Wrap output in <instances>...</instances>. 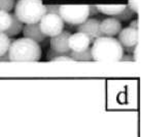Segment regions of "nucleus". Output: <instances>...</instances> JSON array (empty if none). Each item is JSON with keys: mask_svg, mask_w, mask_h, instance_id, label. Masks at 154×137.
I'll use <instances>...</instances> for the list:
<instances>
[{"mask_svg": "<svg viewBox=\"0 0 154 137\" xmlns=\"http://www.w3.org/2000/svg\"><path fill=\"white\" fill-rule=\"evenodd\" d=\"M93 43L91 52L94 61L117 62L123 57L124 49L113 37L101 36Z\"/></svg>", "mask_w": 154, "mask_h": 137, "instance_id": "nucleus-1", "label": "nucleus"}, {"mask_svg": "<svg viewBox=\"0 0 154 137\" xmlns=\"http://www.w3.org/2000/svg\"><path fill=\"white\" fill-rule=\"evenodd\" d=\"M8 50L10 62H36L40 59L42 50L38 43L27 38L11 39Z\"/></svg>", "mask_w": 154, "mask_h": 137, "instance_id": "nucleus-2", "label": "nucleus"}, {"mask_svg": "<svg viewBox=\"0 0 154 137\" xmlns=\"http://www.w3.org/2000/svg\"><path fill=\"white\" fill-rule=\"evenodd\" d=\"M14 14L23 24L38 23L46 14L45 5L42 0H19Z\"/></svg>", "mask_w": 154, "mask_h": 137, "instance_id": "nucleus-3", "label": "nucleus"}, {"mask_svg": "<svg viewBox=\"0 0 154 137\" xmlns=\"http://www.w3.org/2000/svg\"><path fill=\"white\" fill-rule=\"evenodd\" d=\"M59 16L70 26H79L89 18V5H60Z\"/></svg>", "mask_w": 154, "mask_h": 137, "instance_id": "nucleus-4", "label": "nucleus"}, {"mask_svg": "<svg viewBox=\"0 0 154 137\" xmlns=\"http://www.w3.org/2000/svg\"><path fill=\"white\" fill-rule=\"evenodd\" d=\"M39 27L46 37H53L63 31L64 22L57 14H45L40 20Z\"/></svg>", "mask_w": 154, "mask_h": 137, "instance_id": "nucleus-5", "label": "nucleus"}, {"mask_svg": "<svg viewBox=\"0 0 154 137\" xmlns=\"http://www.w3.org/2000/svg\"><path fill=\"white\" fill-rule=\"evenodd\" d=\"M77 31L88 35L91 42L103 36L100 31V21L96 19H87L84 23L77 26Z\"/></svg>", "mask_w": 154, "mask_h": 137, "instance_id": "nucleus-6", "label": "nucleus"}, {"mask_svg": "<svg viewBox=\"0 0 154 137\" xmlns=\"http://www.w3.org/2000/svg\"><path fill=\"white\" fill-rule=\"evenodd\" d=\"M72 34L69 31H63L57 35L51 37L49 44L51 49L58 53L63 54H69L70 49L69 47V39Z\"/></svg>", "mask_w": 154, "mask_h": 137, "instance_id": "nucleus-7", "label": "nucleus"}, {"mask_svg": "<svg viewBox=\"0 0 154 137\" xmlns=\"http://www.w3.org/2000/svg\"><path fill=\"white\" fill-rule=\"evenodd\" d=\"M138 39V29L129 26L120 30L118 35L117 40L123 47L127 48L137 46Z\"/></svg>", "mask_w": 154, "mask_h": 137, "instance_id": "nucleus-8", "label": "nucleus"}, {"mask_svg": "<svg viewBox=\"0 0 154 137\" xmlns=\"http://www.w3.org/2000/svg\"><path fill=\"white\" fill-rule=\"evenodd\" d=\"M91 41L88 35L80 32L70 35L69 39V47L70 51L80 52L89 47Z\"/></svg>", "mask_w": 154, "mask_h": 137, "instance_id": "nucleus-9", "label": "nucleus"}, {"mask_svg": "<svg viewBox=\"0 0 154 137\" xmlns=\"http://www.w3.org/2000/svg\"><path fill=\"white\" fill-rule=\"evenodd\" d=\"M121 29V23L113 17L107 18L100 22V31L103 36L113 37L119 34Z\"/></svg>", "mask_w": 154, "mask_h": 137, "instance_id": "nucleus-10", "label": "nucleus"}, {"mask_svg": "<svg viewBox=\"0 0 154 137\" xmlns=\"http://www.w3.org/2000/svg\"><path fill=\"white\" fill-rule=\"evenodd\" d=\"M23 33L25 38L32 39L37 43H40L47 38L41 31L38 23L25 25L23 29Z\"/></svg>", "mask_w": 154, "mask_h": 137, "instance_id": "nucleus-11", "label": "nucleus"}, {"mask_svg": "<svg viewBox=\"0 0 154 137\" xmlns=\"http://www.w3.org/2000/svg\"><path fill=\"white\" fill-rule=\"evenodd\" d=\"M100 13L107 15V16H115L123 12L126 7V4H119V5H103L100 4L96 5Z\"/></svg>", "mask_w": 154, "mask_h": 137, "instance_id": "nucleus-12", "label": "nucleus"}, {"mask_svg": "<svg viewBox=\"0 0 154 137\" xmlns=\"http://www.w3.org/2000/svg\"><path fill=\"white\" fill-rule=\"evenodd\" d=\"M11 18H12V23L10 27L4 33L9 37H13L19 35L23 31L24 25L16 17L14 13L13 14L11 13Z\"/></svg>", "mask_w": 154, "mask_h": 137, "instance_id": "nucleus-13", "label": "nucleus"}, {"mask_svg": "<svg viewBox=\"0 0 154 137\" xmlns=\"http://www.w3.org/2000/svg\"><path fill=\"white\" fill-rule=\"evenodd\" d=\"M70 57L73 61L77 62H89L93 60L90 47L80 52L70 51Z\"/></svg>", "mask_w": 154, "mask_h": 137, "instance_id": "nucleus-14", "label": "nucleus"}, {"mask_svg": "<svg viewBox=\"0 0 154 137\" xmlns=\"http://www.w3.org/2000/svg\"><path fill=\"white\" fill-rule=\"evenodd\" d=\"M12 23L11 13L0 11V32H5L10 27Z\"/></svg>", "mask_w": 154, "mask_h": 137, "instance_id": "nucleus-15", "label": "nucleus"}, {"mask_svg": "<svg viewBox=\"0 0 154 137\" xmlns=\"http://www.w3.org/2000/svg\"><path fill=\"white\" fill-rule=\"evenodd\" d=\"M11 44L10 38L4 32H0V56L8 52Z\"/></svg>", "mask_w": 154, "mask_h": 137, "instance_id": "nucleus-16", "label": "nucleus"}, {"mask_svg": "<svg viewBox=\"0 0 154 137\" xmlns=\"http://www.w3.org/2000/svg\"><path fill=\"white\" fill-rule=\"evenodd\" d=\"M134 14L135 12L126 5V7L125 8V9L123 12H121L119 14L116 15L115 16H112V17L119 22H126L128 20H131L132 18L133 17V16H134Z\"/></svg>", "mask_w": 154, "mask_h": 137, "instance_id": "nucleus-17", "label": "nucleus"}, {"mask_svg": "<svg viewBox=\"0 0 154 137\" xmlns=\"http://www.w3.org/2000/svg\"><path fill=\"white\" fill-rule=\"evenodd\" d=\"M15 7V0H0V11L9 12Z\"/></svg>", "mask_w": 154, "mask_h": 137, "instance_id": "nucleus-18", "label": "nucleus"}, {"mask_svg": "<svg viewBox=\"0 0 154 137\" xmlns=\"http://www.w3.org/2000/svg\"><path fill=\"white\" fill-rule=\"evenodd\" d=\"M46 14H57L59 15L60 5H45Z\"/></svg>", "mask_w": 154, "mask_h": 137, "instance_id": "nucleus-19", "label": "nucleus"}, {"mask_svg": "<svg viewBox=\"0 0 154 137\" xmlns=\"http://www.w3.org/2000/svg\"><path fill=\"white\" fill-rule=\"evenodd\" d=\"M62 55L64 54H63V53H58V52H56L54 51V50H53L52 49H50L49 51H48L47 55H46V59H47L48 61H54V59H56V58H58V57L62 56Z\"/></svg>", "mask_w": 154, "mask_h": 137, "instance_id": "nucleus-20", "label": "nucleus"}, {"mask_svg": "<svg viewBox=\"0 0 154 137\" xmlns=\"http://www.w3.org/2000/svg\"><path fill=\"white\" fill-rule=\"evenodd\" d=\"M128 6L135 12H138V1L137 0H128Z\"/></svg>", "mask_w": 154, "mask_h": 137, "instance_id": "nucleus-21", "label": "nucleus"}, {"mask_svg": "<svg viewBox=\"0 0 154 137\" xmlns=\"http://www.w3.org/2000/svg\"><path fill=\"white\" fill-rule=\"evenodd\" d=\"M100 13L96 5H89V16H97Z\"/></svg>", "mask_w": 154, "mask_h": 137, "instance_id": "nucleus-22", "label": "nucleus"}, {"mask_svg": "<svg viewBox=\"0 0 154 137\" xmlns=\"http://www.w3.org/2000/svg\"><path fill=\"white\" fill-rule=\"evenodd\" d=\"M134 58H133V55L127 54V55H123V57L121 59L120 61H134Z\"/></svg>", "mask_w": 154, "mask_h": 137, "instance_id": "nucleus-23", "label": "nucleus"}, {"mask_svg": "<svg viewBox=\"0 0 154 137\" xmlns=\"http://www.w3.org/2000/svg\"><path fill=\"white\" fill-rule=\"evenodd\" d=\"M0 62H10L8 52L6 53H5V54L0 56Z\"/></svg>", "mask_w": 154, "mask_h": 137, "instance_id": "nucleus-24", "label": "nucleus"}, {"mask_svg": "<svg viewBox=\"0 0 154 137\" xmlns=\"http://www.w3.org/2000/svg\"><path fill=\"white\" fill-rule=\"evenodd\" d=\"M130 27H131V28L133 29H138V20H133V21L130 23Z\"/></svg>", "mask_w": 154, "mask_h": 137, "instance_id": "nucleus-25", "label": "nucleus"}]
</instances>
